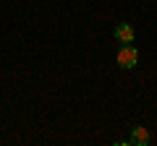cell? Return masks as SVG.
Listing matches in <instances>:
<instances>
[{
	"instance_id": "obj_1",
	"label": "cell",
	"mask_w": 157,
	"mask_h": 146,
	"mask_svg": "<svg viewBox=\"0 0 157 146\" xmlns=\"http://www.w3.org/2000/svg\"><path fill=\"white\" fill-rule=\"evenodd\" d=\"M118 65L126 68V71H131V68H136V63H139V50H136L131 42H123V47L118 50Z\"/></svg>"
},
{
	"instance_id": "obj_2",
	"label": "cell",
	"mask_w": 157,
	"mask_h": 146,
	"mask_svg": "<svg viewBox=\"0 0 157 146\" xmlns=\"http://www.w3.org/2000/svg\"><path fill=\"white\" fill-rule=\"evenodd\" d=\"M128 144H134V146H147V144H149V130H147L144 125H136V128L131 130Z\"/></svg>"
},
{
	"instance_id": "obj_3",
	"label": "cell",
	"mask_w": 157,
	"mask_h": 146,
	"mask_svg": "<svg viewBox=\"0 0 157 146\" xmlns=\"http://www.w3.org/2000/svg\"><path fill=\"white\" fill-rule=\"evenodd\" d=\"M113 34H115V39H118V42H134V37H136L131 24H118Z\"/></svg>"
}]
</instances>
